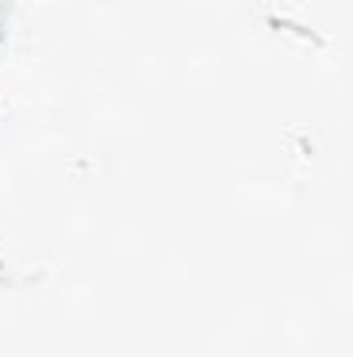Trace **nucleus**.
Here are the masks:
<instances>
[]
</instances>
